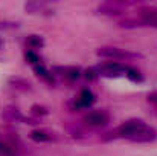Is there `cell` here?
I'll list each match as a JSON object with an SVG mask.
<instances>
[{"instance_id": "16", "label": "cell", "mask_w": 157, "mask_h": 156, "mask_svg": "<svg viewBox=\"0 0 157 156\" xmlns=\"http://www.w3.org/2000/svg\"><path fill=\"white\" fill-rule=\"evenodd\" d=\"M119 26H121V28H125V29L145 28V25H144V22H142L140 18H139V20H136V18H125V20L119 22Z\"/></svg>"}, {"instance_id": "12", "label": "cell", "mask_w": 157, "mask_h": 156, "mask_svg": "<svg viewBox=\"0 0 157 156\" xmlns=\"http://www.w3.org/2000/svg\"><path fill=\"white\" fill-rule=\"evenodd\" d=\"M32 69H34L35 75H37V77H40L41 80H44L46 83H49V84H53V83H55L53 74L51 72V70H48L43 64H37V66H34Z\"/></svg>"}, {"instance_id": "10", "label": "cell", "mask_w": 157, "mask_h": 156, "mask_svg": "<svg viewBox=\"0 0 157 156\" xmlns=\"http://www.w3.org/2000/svg\"><path fill=\"white\" fill-rule=\"evenodd\" d=\"M25 9L29 14H51V3L49 2H28L25 3Z\"/></svg>"}, {"instance_id": "1", "label": "cell", "mask_w": 157, "mask_h": 156, "mask_svg": "<svg viewBox=\"0 0 157 156\" xmlns=\"http://www.w3.org/2000/svg\"><path fill=\"white\" fill-rule=\"evenodd\" d=\"M127 139L131 142H153L157 139V132L154 127L147 124L142 119L133 118L124 121L119 127H116L113 132L107 133L104 136L105 141L110 139Z\"/></svg>"}, {"instance_id": "8", "label": "cell", "mask_w": 157, "mask_h": 156, "mask_svg": "<svg viewBox=\"0 0 157 156\" xmlns=\"http://www.w3.org/2000/svg\"><path fill=\"white\" fill-rule=\"evenodd\" d=\"M139 18L145 26L157 28V6H142L139 8Z\"/></svg>"}, {"instance_id": "21", "label": "cell", "mask_w": 157, "mask_h": 156, "mask_svg": "<svg viewBox=\"0 0 157 156\" xmlns=\"http://www.w3.org/2000/svg\"><path fill=\"white\" fill-rule=\"evenodd\" d=\"M147 100H148V103L156 104V106H157V90H154V92H151V94H148Z\"/></svg>"}, {"instance_id": "11", "label": "cell", "mask_w": 157, "mask_h": 156, "mask_svg": "<svg viewBox=\"0 0 157 156\" xmlns=\"http://www.w3.org/2000/svg\"><path fill=\"white\" fill-rule=\"evenodd\" d=\"M8 84L11 87H14L15 90H20V92H32V89H34L31 81H28L23 77H17V75L9 77L8 78Z\"/></svg>"}, {"instance_id": "20", "label": "cell", "mask_w": 157, "mask_h": 156, "mask_svg": "<svg viewBox=\"0 0 157 156\" xmlns=\"http://www.w3.org/2000/svg\"><path fill=\"white\" fill-rule=\"evenodd\" d=\"M20 25L14 22H0V29H17Z\"/></svg>"}, {"instance_id": "15", "label": "cell", "mask_w": 157, "mask_h": 156, "mask_svg": "<svg viewBox=\"0 0 157 156\" xmlns=\"http://www.w3.org/2000/svg\"><path fill=\"white\" fill-rule=\"evenodd\" d=\"M125 77L130 81H133V83H144V80H145L144 75H142V72L139 69H136V67H131V66H128V69L125 72Z\"/></svg>"}, {"instance_id": "4", "label": "cell", "mask_w": 157, "mask_h": 156, "mask_svg": "<svg viewBox=\"0 0 157 156\" xmlns=\"http://www.w3.org/2000/svg\"><path fill=\"white\" fill-rule=\"evenodd\" d=\"M95 103H96V95L90 89L84 87L81 89L79 95L69 103V107L72 110H81V109H90Z\"/></svg>"}, {"instance_id": "7", "label": "cell", "mask_w": 157, "mask_h": 156, "mask_svg": "<svg viewBox=\"0 0 157 156\" xmlns=\"http://www.w3.org/2000/svg\"><path fill=\"white\" fill-rule=\"evenodd\" d=\"M2 116L9 121V122H23V124H37V119H32V118H26L17 107H12V106H8L3 109L2 112Z\"/></svg>"}, {"instance_id": "3", "label": "cell", "mask_w": 157, "mask_h": 156, "mask_svg": "<svg viewBox=\"0 0 157 156\" xmlns=\"http://www.w3.org/2000/svg\"><path fill=\"white\" fill-rule=\"evenodd\" d=\"M136 5V2H119V0H114V2H105L101 3L98 6V14L101 15H108V17H116V15H122L125 8L127 6H133Z\"/></svg>"}, {"instance_id": "17", "label": "cell", "mask_w": 157, "mask_h": 156, "mask_svg": "<svg viewBox=\"0 0 157 156\" xmlns=\"http://www.w3.org/2000/svg\"><path fill=\"white\" fill-rule=\"evenodd\" d=\"M25 58H26V61L29 63V64H32V67L34 66H37V64H41L40 61H41V58H40V55L37 54L35 51H26V54H25Z\"/></svg>"}, {"instance_id": "13", "label": "cell", "mask_w": 157, "mask_h": 156, "mask_svg": "<svg viewBox=\"0 0 157 156\" xmlns=\"http://www.w3.org/2000/svg\"><path fill=\"white\" fill-rule=\"evenodd\" d=\"M29 138H31L32 141H35V142H48V141H52L55 136H53L52 133L46 132V130L37 129V130H32V132L29 133Z\"/></svg>"}, {"instance_id": "19", "label": "cell", "mask_w": 157, "mask_h": 156, "mask_svg": "<svg viewBox=\"0 0 157 156\" xmlns=\"http://www.w3.org/2000/svg\"><path fill=\"white\" fill-rule=\"evenodd\" d=\"M31 113L34 116H46V115H49V109L44 106H40V104H34L31 107Z\"/></svg>"}, {"instance_id": "5", "label": "cell", "mask_w": 157, "mask_h": 156, "mask_svg": "<svg viewBox=\"0 0 157 156\" xmlns=\"http://www.w3.org/2000/svg\"><path fill=\"white\" fill-rule=\"evenodd\" d=\"M96 67H98L101 77L113 78V77L125 75V72H127V69H128V64L121 63V61H107V63H102V64H99V66H96Z\"/></svg>"}, {"instance_id": "22", "label": "cell", "mask_w": 157, "mask_h": 156, "mask_svg": "<svg viewBox=\"0 0 157 156\" xmlns=\"http://www.w3.org/2000/svg\"><path fill=\"white\" fill-rule=\"evenodd\" d=\"M2 45H3V42H2V38H0V48H2Z\"/></svg>"}, {"instance_id": "14", "label": "cell", "mask_w": 157, "mask_h": 156, "mask_svg": "<svg viewBox=\"0 0 157 156\" xmlns=\"http://www.w3.org/2000/svg\"><path fill=\"white\" fill-rule=\"evenodd\" d=\"M26 45L31 48V51H35V49H41L44 46V38L38 34H32L26 38Z\"/></svg>"}, {"instance_id": "9", "label": "cell", "mask_w": 157, "mask_h": 156, "mask_svg": "<svg viewBox=\"0 0 157 156\" xmlns=\"http://www.w3.org/2000/svg\"><path fill=\"white\" fill-rule=\"evenodd\" d=\"M52 70L55 74L70 80V81H75V80H78L82 75V70L78 66H55Z\"/></svg>"}, {"instance_id": "2", "label": "cell", "mask_w": 157, "mask_h": 156, "mask_svg": "<svg viewBox=\"0 0 157 156\" xmlns=\"http://www.w3.org/2000/svg\"><path fill=\"white\" fill-rule=\"evenodd\" d=\"M96 55L101 58H110V60H116V61H130V60H139L144 58L142 54L139 52H131L127 49H121L116 46H102L96 49Z\"/></svg>"}, {"instance_id": "18", "label": "cell", "mask_w": 157, "mask_h": 156, "mask_svg": "<svg viewBox=\"0 0 157 156\" xmlns=\"http://www.w3.org/2000/svg\"><path fill=\"white\" fill-rule=\"evenodd\" d=\"M84 77H86V80H89V81H95V80H98L101 75H99L98 67L93 66V67H87V69L84 70Z\"/></svg>"}, {"instance_id": "6", "label": "cell", "mask_w": 157, "mask_h": 156, "mask_svg": "<svg viewBox=\"0 0 157 156\" xmlns=\"http://www.w3.org/2000/svg\"><path fill=\"white\" fill-rule=\"evenodd\" d=\"M84 122L89 127H105L110 122V113L104 109H98V110H90L89 113L84 115Z\"/></svg>"}]
</instances>
